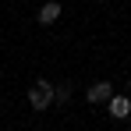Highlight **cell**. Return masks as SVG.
Returning a JSON list of instances; mask_svg holds the SVG:
<instances>
[{
	"instance_id": "cell-1",
	"label": "cell",
	"mask_w": 131,
	"mask_h": 131,
	"mask_svg": "<svg viewBox=\"0 0 131 131\" xmlns=\"http://www.w3.org/2000/svg\"><path fill=\"white\" fill-rule=\"evenodd\" d=\"M53 92H57V89L50 85L46 78H39L36 85L28 89V106H32V110H46V106H53Z\"/></svg>"
},
{
	"instance_id": "cell-2",
	"label": "cell",
	"mask_w": 131,
	"mask_h": 131,
	"mask_svg": "<svg viewBox=\"0 0 131 131\" xmlns=\"http://www.w3.org/2000/svg\"><path fill=\"white\" fill-rule=\"evenodd\" d=\"M110 117H113V121H128L131 117V99L128 96H110Z\"/></svg>"
},
{
	"instance_id": "cell-3",
	"label": "cell",
	"mask_w": 131,
	"mask_h": 131,
	"mask_svg": "<svg viewBox=\"0 0 131 131\" xmlns=\"http://www.w3.org/2000/svg\"><path fill=\"white\" fill-rule=\"evenodd\" d=\"M110 96H113V85H110V82H96V85L85 92V99L92 103V106H99V103H110Z\"/></svg>"
},
{
	"instance_id": "cell-4",
	"label": "cell",
	"mask_w": 131,
	"mask_h": 131,
	"mask_svg": "<svg viewBox=\"0 0 131 131\" xmlns=\"http://www.w3.org/2000/svg\"><path fill=\"white\" fill-rule=\"evenodd\" d=\"M60 14H64V7H60L57 0H46L43 7L36 11V18H39V25H53L57 18H60Z\"/></svg>"
},
{
	"instance_id": "cell-5",
	"label": "cell",
	"mask_w": 131,
	"mask_h": 131,
	"mask_svg": "<svg viewBox=\"0 0 131 131\" xmlns=\"http://www.w3.org/2000/svg\"><path fill=\"white\" fill-rule=\"evenodd\" d=\"M67 99H71V85H60L53 92V103H67Z\"/></svg>"
}]
</instances>
